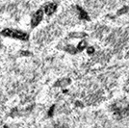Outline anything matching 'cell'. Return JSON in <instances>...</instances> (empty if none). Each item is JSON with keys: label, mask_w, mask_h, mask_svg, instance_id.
Wrapping results in <instances>:
<instances>
[{"label": "cell", "mask_w": 129, "mask_h": 128, "mask_svg": "<svg viewBox=\"0 0 129 128\" xmlns=\"http://www.w3.org/2000/svg\"><path fill=\"white\" fill-rule=\"evenodd\" d=\"M85 36H86V34H84V33H72V34H70V37L82 38V37H85Z\"/></svg>", "instance_id": "7"}, {"label": "cell", "mask_w": 129, "mask_h": 128, "mask_svg": "<svg viewBox=\"0 0 129 128\" xmlns=\"http://www.w3.org/2000/svg\"><path fill=\"white\" fill-rule=\"evenodd\" d=\"M70 79H68V78H64V79H62V80L58 81V82L55 84V86H56V87H63V86L68 85V84H70Z\"/></svg>", "instance_id": "5"}, {"label": "cell", "mask_w": 129, "mask_h": 128, "mask_svg": "<svg viewBox=\"0 0 129 128\" xmlns=\"http://www.w3.org/2000/svg\"><path fill=\"white\" fill-rule=\"evenodd\" d=\"M21 54L22 55H27V56H30V55H31V53H30V52H28V51H22Z\"/></svg>", "instance_id": "11"}, {"label": "cell", "mask_w": 129, "mask_h": 128, "mask_svg": "<svg viewBox=\"0 0 129 128\" xmlns=\"http://www.w3.org/2000/svg\"><path fill=\"white\" fill-rule=\"evenodd\" d=\"M43 15H44V12L42 9L36 11L33 14L32 17H31V27L32 28H35V27L38 26L39 24L41 23V21L43 20Z\"/></svg>", "instance_id": "2"}, {"label": "cell", "mask_w": 129, "mask_h": 128, "mask_svg": "<svg viewBox=\"0 0 129 128\" xmlns=\"http://www.w3.org/2000/svg\"><path fill=\"white\" fill-rule=\"evenodd\" d=\"M53 112H54V106H52L50 108V110H49L48 112V116L49 117H52V115H53Z\"/></svg>", "instance_id": "10"}, {"label": "cell", "mask_w": 129, "mask_h": 128, "mask_svg": "<svg viewBox=\"0 0 129 128\" xmlns=\"http://www.w3.org/2000/svg\"><path fill=\"white\" fill-rule=\"evenodd\" d=\"M87 52H88V54H92L93 52H94V48L93 47H88V49H87Z\"/></svg>", "instance_id": "9"}, {"label": "cell", "mask_w": 129, "mask_h": 128, "mask_svg": "<svg viewBox=\"0 0 129 128\" xmlns=\"http://www.w3.org/2000/svg\"><path fill=\"white\" fill-rule=\"evenodd\" d=\"M128 11V8L127 7H124L123 9H121V10H119L118 12V15H121V14H124V13H126V12Z\"/></svg>", "instance_id": "8"}, {"label": "cell", "mask_w": 129, "mask_h": 128, "mask_svg": "<svg viewBox=\"0 0 129 128\" xmlns=\"http://www.w3.org/2000/svg\"><path fill=\"white\" fill-rule=\"evenodd\" d=\"M87 45V43L85 42V41H82V42H80L79 43V44L77 45V51H83L84 50V48L86 47Z\"/></svg>", "instance_id": "6"}, {"label": "cell", "mask_w": 129, "mask_h": 128, "mask_svg": "<svg viewBox=\"0 0 129 128\" xmlns=\"http://www.w3.org/2000/svg\"><path fill=\"white\" fill-rule=\"evenodd\" d=\"M76 9H77L78 12H79V17H80L81 19L90 20V16H89V15H88V13H87L86 11H84V9H82V8L79 7V6H77Z\"/></svg>", "instance_id": "4"}, {"label": "cell", "mask_w": 129, "mask_h": 128, "mask_svg": "<svg viewBox=\"0 0 129 128\" xmlns=\"http://www.w3.org/2000/svg\"><path fill=\"white\" fill-rule=\"evenodd\" d=\"M4 128H8V127H7V126H5V127H4Z\"/></svg>", "instance_id": "12"}, {"label": "cell", "mask_w": 129, "mask_h": 128, "mask_svg": "<svg viewBox=\"0 0 129 128\" xmlns=\"http://www.w3.org/2000/svg\"><path fill=\"white\" fill-rule=\"evenodd\" d=\"M1 35L7 38L11 39H16L19 41H28L29 40V35L25 32L19 31L17 29H12V28H6L1 31Z\"/></svg>", "instance_id": "1"}, {"label": "cell", "mask_w": 129, "mask_h": 128, "mask_svg": "<svg viewBox=\"0 0 129 128\" xmlns=\"http://www.w3.org/2000/svg\"><path fill=\"white\" fill-rule=\"evenodd\" d=\"M56 10H57V4H55V3H48V4H46V5L44 6V8H43V12L47 16L53 15L54 13L56 12Z\"/></svg>", "instance_id": "3"}]
</instances>
